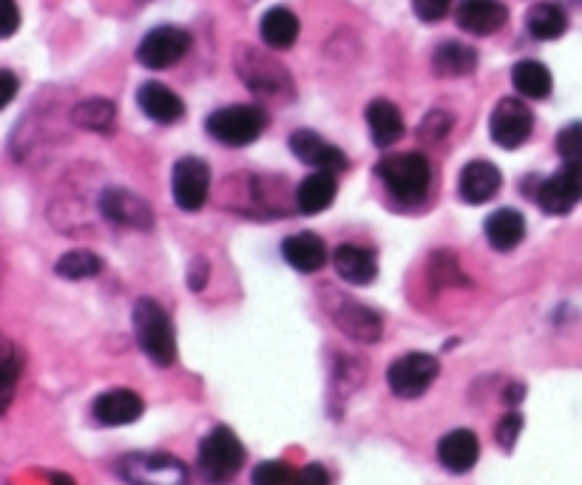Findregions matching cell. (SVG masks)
<instances>
[{"mask_svg":"<svg viewBox=\"0 0 582 485\" xmlns=\"http://www.w3.org/2000/svg\"><path fill=\"white\" fill-rule=\"evenodd\" d=\"M199 474L210 485H225L242 472L244 446L228 426H216L214 431L202 437L199 454H196Z\"/></svg>","mask_w":582,"mask_h":485,"instance_id":"obj_2","label":"cell"},{"mask_svg":"<svg viewBox=\"0 0 582 485\" xmlns=\"http://www.w3.org/2000/svg\"><path fill=\"white\" fill-rule=\"evenodd\" d=\"M239 74H242L244 85L259 94H282L290 91V77L282 66H276L273 60H267L264 55H259L256 49H242L239 51Z\"/></svg>","mask_w":582,"mask_h":485,"instance_id":"obj_11","label":"cell"},{"mask_svg":"<svg viewBox=\"0 0 582 485\" xmlns=\"http://www.w3.org/2000/svg\"><path fill=\"white\" fill-rule=\"evenodd\" d=\"M282 256H285V262L290 264L293 270L316 273L327 264V244L321 242L316 233L305 230V233H296V236L285 239Z\"/></svg>","mask_w":582,"mask_h":485,"instance_id":"obj_21","label":"cell"},{"mask_svg":"<svg viewBox=\"0 0 582 485\" xmlns=\"http://www.w3.org/2000/svg\"><path fill=\"white\" fill-rule=\"evenodd\" d=\"M335 326L341 333H347L350 338L364 340V344H373V340L381 338V315L373 312L369 307L358 304L353 299H341V304L333 312Z\"/></svg>","mask_w":582,"mask_h":485,"instance_id":"obj_18","label":"cell"},{"mask_svg":"<svg viewBox=\"0 0 582 485\" xmlns=\"http://www.w3.org/2000/svg\"><path fill=\"white\" fill-rule=\"evenodd\" d=\"M119 474L132 485H191L187 465L168 451H137L119 460Z\"/></svg>","mask_w":582,"mask_h":485,"instance_id":"obj_4","label":"cell"},{"mask_svg":"<svg viewBox=\"0 0 582 485\" xmlns=\"http://www.w3.org/2000/svg\"><path fill=\"white\" fill-rule=\"evenodd\" d=\"M259 32H262V41L267 43L271 49L285 51L298 41L301 23H298V18L290 12V9L273 7V9H267V12H264Z\"/></svg>","mask_w":582,"mask_h":485,"instance_id":"obj_25","label":"cell"},{"mask_svg":"<svg viewBox=\"0 0 582 485\" xmlns=\"http://www.w3.org/2000/svg\"><path fill=\"white\" fill-rule=\"evenodd\" d=\"M526 28L534 41H557V37L566 35L569 18H566L560 3H555V0H543V3H534V7L528 9Z\"/></svg>","mask_w":582,"mask_h":485,"instance_id":"obj_26","label":"cell"},{"mask_svg":"<svg viewBox=\"0 0 582 485\" xmlns=\"http://www.w3.org/2000/svg\"><path fill=\"white\" fill-rule=\"evenodd\" d=\"M432 66L441 77H466L478 66V51L458 41L441 43L432 55Z\"/></svg>","mask_w":582,"mask_h":485,"instance_id":"obj_29","label":"cell"},{"mask_svg":"<svg viewBox=\"0 0 582 485\" xmlns=\"http://www.w3.org/2000/svg\"><path fill=\"white\" fill-rule=\"evenodd\" d=\"M296 474L282 460H264L253 469V485H296Z\"/></svg>","mask_w":582,"mask_h":485,"instance_id":"obj_31","label":"cell"},{"mask_svg":"<svg viewBox=\"0 0 582 485\" xmlns=\"http://www.w3.org/2000/svg\"><path fill=\"white\" fill-rule=\"evenodd\" d=\"M503 185V176H500L498 165H492L489 160H475L460 171L458 190L460 199L469 201V205H486L489 199H494V194Z\"/></svg>","mask_w":582,"mask_h":485,"instance_id":"obj_17","label":"cell"},{"mask_svg":"<svg viewBox=\"0 0 582 485\" xmlns=\"http://www.w3.org/2000/svg\"><path fill=\"white\" fill-rule=\"evenodd\" d=\"M208 262L205 258H196L194 264H191V290H202V285L208 281Z\"/></svg>","mask_w":582,"mask_h":485,"instance_id":"obj_39","label":"cell"},{"mask_svg":"<svg viewBox=\"0 0 582 485\" xmlns=\"http://www.w3.org/2000/svg\"><path fill=\"white\" fill-rule=\"evenodd\" d=\"M91 412H94V420L103 426H128L142 417L146 403L132 389H109L94 401Z\"/></svg>","mask_w":582,"mask_h":485,"instance_id":"obj_15","label":"cell"},{"mask_svg":"<svg viewBox=\"0 0 582 485\" xmlns=\"http://www.w3.org/2000/svg\"><path fill=\"white\" fill-rule=\"evenodd\" d=\"M523 397H526V386H521V383H512V386H509V395H506V401L512 403H521Z\"/></svg>","mask_w":582,"mask_h":485,"instance_id":"obj_41","label":"cell"},{"mask_svg":"<svg viewBox=\"0 0 582 485\" xmlns=\"http://www.w3.org/2000/svg\"><path fill=\"white\" fill-rule=\"evenodd\" d=\"M557 153L562 157V162H582V123L566 125L557 134Z\"/></svg>","mask_w":582,"mask_h":485,"instance_id":"obj_32","label":"cell"},{"mask_svg":"<svg viewBox=\"0 0 582 485\" xmlns=\"http://www.w3.org/2000/svg\"><path fill=\"white\" fill-rule=\"evenodd\" d=\"M367 125L378 148L396 146L403 137V117L398 112V105L389 103V100H373L367 105Z\"/></svg>","mask_w":582,"mask_h":485,"instance_id":"obj_24","label":"cell"},{"mask_svg":"<svg viewBox=\"0 0 582 485\" xmlns=\"http://www.w3.org/2000/svg\"><path fill=\"white\" fill-rule=\"evenodd\" d=\"M512 83L517 94L526 100H546L555 89L551 71L540 60H521L512 69Z\"/></svg>","mask_w":582,"mask_h":485,"instance_id":"obj_27","label":"cell"},{"mask_svg":"<svg viewBox=\"0 0 582 485\" xmlns=\"http://www.w3.org/2000/svg\"><path fill=\"white\" fill-rule=\"evenodd\" d=\"M18 374H21V358L14 355L12 344H7V355H3V403H0V406H3V412H7L9 403H12Z\"/></svg>","mask_w":582,"mask_h":485,"instance_id":"obj_33","label":"cell"},{"mask_svg":"<svg viewBox=\"0 0 582 485\" xmlns=\"http://www.w3.org/2000/svg\"><path fill=\"white\" fill-rule=\"evenodd\" d=\"M296 485H330V472L321 463H310L296 474Z\"/></svg>","mask_w":582,"mask_h":485,"instance_id":"obj_37","label":"cell"},{"mask_svg":"<svg viewBox=\"0 0 582 485\" xmlns=\"http://www.w3.org/2000/svg\"><path fill=\"white\" fill-rule=\"evenodd\" d=\"M55 270L57 276L69 278V281H83V278L98 276L103 270V262L91 250H71V253H62Z\"/></svg>","mask_w":582,"mask_h":485,"instance_id":"obj_30","label":"cell"},{"mask_svg":"<svg viewBox=\"0 0 582 485\" xmlns=\"http://www.w3.org/2000/svg\"><path fill=\"white\" fill-rule=\"evenodd\" d=\"M489 131H492V139L500 148H506V151L521 148L534 131L532 108L521 97H503L494 105Z\"/></svg>","mask_w":582,"mask_h":485,"instance_id":"obj_9","label":"cell"},{"mask_svg":"<svg viewBox=\"0 0 582 485\" xmlns=\"http://www.w3.org/2000/svg\"><path fill=\"white\" fill-rule=\"evenodd\" d=\"M174 201L176 208L185 213H196V210L208 201L210 194V168L208 162L199 157H182L174 165Z\"/></svg>","mask_w":582,"mask_h":485,"instance_id":"obj_10","label":"cell"},{"mask_svg":"<svg viewBox=\"0 0 582 485\" xmlns=\"http://www.w3.org/2000/svg\"><path fill=\"white\" fill-rule=\"evenodd\" d=\"M335 174L330 171H312L307 180H301V185L296 187V205L301 213L316 216L324 213L330 205L335 201Z\"/></svg>","mask_w":582,"mask_h":485,"instance_id":"obj_23","label":"cell"},{"mask_svg":"<svg viewBox=\"0 0 582 485\" xmlns=\"http://www.w3.org/2000/svg\"><path fill=\"white\" fill-rule=\"evenodd\" d=\"M378 176L398 201L418 205L430 190L432 171L423 153H392V157L378 162Z\"/></svg>","mask_w":582,"mask_h":485,"instance_id":"obj_3","label":"cell"},{"mask_svg":"<svg viewBox=\"0 0 582 485\" xmlns=\"http://www.w3.org/2000/svg\"><path fill=\"white\" fill-rule=\"evenodd\" d=\"M71 123L77 128H85V131L94 134H112L117 128V105L112 100H83V103L75 105L71 112Z\"/></svg>","mask_w":582,"mask_h":485,"instance_id":"obj_28","label":"cell"},{"mask_svg":"<svg viewBox=\"0 0 582 485\" xmlns=\"http://www.w3.org/2000/svg\"><path fill=\"white\" fill-rule=\"evenodd\" d=\"M191 35H187L185 28L180 26H157L151 28L142 43H139L137 49V60L139 66H146L151 71H162L171 69L182 57L191 51Z\"/></svg>","mask_w":582,"mask_h":485,"instance_id":"obj_7","label":"cell"},{"mask_svg":"<svg viewBox=\"0 0 582 485\" xmlns=\"http://www.w3.org/2000/svg\"><path fill=\"white\" fill-rule=\"evenodd\" d=\"M455 21L469 35H494L498 28L506 26L509 9L500 0H458L455 7Z\"/></svg>","mask_w":582,"mask_h":485,"instance_id":"obj_13","label":"cell"},{"mask_svg":"<svg viewBox=\"0 0 582 485\" xmlns=\"http://www.w3.org/2000/svg\"><path fill=\"white\" fill-rule=\"evenodd\" d=\"M437 374H441V363L435 355L409 353L389 367L387 383L392 395L409 401V397H421L437 381Z\"/></svg>","mask_w":582,"mask_h":485,"instance_id":"obj_6","label":"cell"},{"mask_svg":"<svg viewBox=\"0 0 582 485\" xmlns=\"http://www.w3.org/2000/svg\"><path fill=\"white\" fill-rule=\"evenodd\" d=\"M521 431H523V417L517 415V412H509V415L498 424V429H494V440H498V446L503 451H512L514 443H517V437H521Z\"/></svg>","mask_w":582,"mask_h":485,"instance_id":"obj_34","label":"cell"},{"mask_svg":"<svg viewBox=\"0 0 582 485\" xmlns=\"http://www.w3.org/2000/svg\"><path fill=\"white\" fill-rule=\"evenodd\" d=\"M21 26V12H18V3L7 0V23H3V37H12Z\"/></svg>","mask_w":582,"mask_h":485,"instance_id":"obj_38","label":"cell"},{"mask_svg":"<svg viewBox=\"0 0 582 485\" xmlns=\"http://www.w3.org/2000/svg\"><path fill=\"white\" fill-rule=\"evenodd\" d=\"M0 77H3V85H7V89H3V100H0V105L7 108V105L14 100V91H18V80H14L12 71H3Z\"/></svg>","mask_w":582,"mask_h":485,"instance_id":"obj_40","label":"cell"},{"mask_svg":"<svg viewBox=\"0 0 582 485\" xmlns=\"http://www.w3.org/2000/svg\"><path fill=\"white\" fill-rule=\"evenodd\" d=\"M264 125H267V114L259 105H228L210 114L205 128L216 142L228 148H244L262 137Z\"/></svg>","mask_w":582,"mask_h":485,"instance_id":"obj_5","label":"cell"},{"mask_svg":"<svg viewBox=\"0 0 582 485\" xmlns=\"http://www.w3.org/2000/svg\"><path fill=\"white\" fill-rule=\"evenodd\" d=\"M137 105L148 119L160 125H171L185 117V103L174 91L162 83H142L137 91Z\"/></svg>","mask_w":582,"mask_h":485,"instance_id":"obj_19","label":"cell"},{"mask_svg":"<svg viewBox=\"0 0 582 485\" xmlns=\"http://www.w3.org/2000/svg\"><path fill=\"white\" fill-rule=\"evenodd\" d=\"M132 321L139 349L157 367H171L176 361V333L171 319H168V312L153 299H139L134 304Z\"/></svg>","mask_w":582,"mask_h":485,"instance_id":"obj_1","label":"cell"},{"mask_svg":"<svg viewBox=\"0 0 582 485\" xmlns=\"http://www.w3.org/2000/svg\"><path fill=\"white\" fill-rule=\"evenodd\" d=\"M478 458H480L478 435L469 429L449 431V435L441 437V443H437V460H441V465L452 474L471 472L475 463H478Z\"/></svg>","mask_w":582,"mask_h":485,"instance_id":"obj_16","label":"cell"},{"mask_svg":"<svg viewBox=\"0 0 582 485\" xmlns=\"http://www.w3.org/2000/svg\"><path fill=\"white\" fill-rule=\"evenodd\" d=\"M52 480H55V485H75V480L66 477V474H55Z\"/></svg>","mask_w":582,"mask_h":485,"instance_id":"obj_42","label":"cell"},{"mask_svg":"<svg viewBox=\"0 0 582 485\" xmlns=\"http://www.w3.org/2000/svg\"><path fill=\"white\" fill-rule=\"evenodd\" d=\"M449 128H452V119H449V114H444V112H432L430 117L423 119V125H421V134H423V137L441 139V137H444L446 131H449Z\"/></svg>","mask_w":582,"mask_h":485,"instance_id":"obj_36","label":"cell"},{"mask_svg":"<svg viewBox=\"0 0 582 485\" xmlns=\"http://www.w3.org/2000/svg\"><path fill=\"white\" fill-rule=\"evenodd\" d=\"M582 201V162H566V165L540 182L537 187V205L548 216H566Z\"/></svg>","mask_w":582,"mask_h":485,"instance_id":"obj_8","label":"cell"},{"mask_svg":"<svg viewBox=\"0 0 582 485\" xmlns=\"http://www.w3.org/2000/svg\"><path fill=\"white\" fill-rule=\"evenodd\" d=\"M290 151L296 153V160L316 168V171H330V174H341V171H347V157H344V153H341L335 146L324 142L319 134L296 131L290 137Z\"/></svg>","mask_w":582,"mask_h":485,"instance_id":"obj_14","label":"cell"},{"mask_svg":"<svg viewBox=\"0 0 582 485\" xmlns=\"http://www.w3.org/2000/svg\"><path fill=\"white\" fill-rule=\"evenodd\" d=\"M483 230L486 239H489V244H492L494 250L509 253V250L517 247V244L523 242V236H526V219H523L521 210L500 208L486 219Z\"/></svg>","mask_w":582,"mask_h":485,"instance_id":"obj_22","label":"cell"},{"mask_svg":"<svg viewBox=\"0 0 582 485\" xmlns=\"http://www.w3.org/2000/svg\"><path fill=\"white\" fill-rule=\"evenodd\" d=\"M335 273H339L347 285L367 287L373 285L375 276H378V258L369 253V250L358 247V244H341L333 253Z\"/></svg>","mask_w":582,"mask_h":485,"instance_id":"obj_20","label":"cell"},{"mask_svg":"<svg viewBox=\"0 0 582 485\" xmlns=\"http://www.w3.org/2000/svg\"><path fill=\"white\" fill-rule=\"evenodd\" d=\"M100 210L105 213V219L123 224V228H137L148 230L153 224V210L146 199H139L137 194L125 190V187H109L100 196Z\"/></svg>","mask_w":582,"mask_h":485,"instance_id":"obj_12","label":"cell"},{"mask_svg":"<svg viewBox=\"0 0 582 485\" xmlns=\"http://www.w3.org/2000/svg\"><path fill=\"white\" fill-rule=\"evenodd\" d=\"M455 0H412V9L423 23H441L452 12Z\"/></svg>","mask_w":582,"mask_h":485,"instance_id":"obj_35","label":"cell"}]
</instances>
